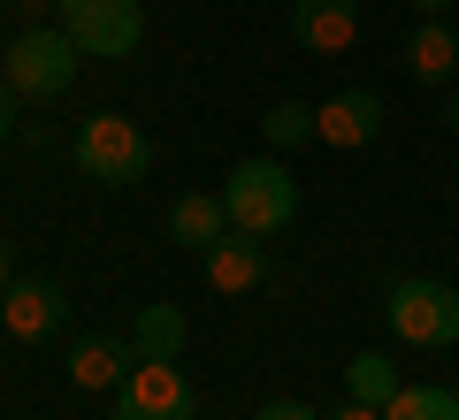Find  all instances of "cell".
<instances>
[{
	"mask_svg": "<svg viewBox=\"0 0 459 420\" xmlns=\"http://www.w3.org/2000/svg\"><path fill=\"white\" fill-rule=\"evenodd\" d=\"M0 77H8L16 99H62L77 84V39L62 23H23L0 54Z\"/></svg>",
	"mask_w": 459,
	"mask_h": 420,
	"instance_id": "cell-1",
	"label": "cell"
},
{
	"mask_svg": "<svg viewBox=\"0 0 459 420\" xmlns=\"http://www.w3.org/2000/svg\"><path fill=\"white\" fill-rule=\"evenodd\" d=\"M383 321H391L398 344L444 352V344H459V291L437 283V275H398L391 291H383Z\"/></svg>",
	"mask_w": 459,
	"mask_h": 420,
	"instance_id": "cell-2",
	"label": "cell"
},
{
	"mask_svg": "<svg viewBox=\"0 0 459 420\" xmlns=\"http://www.w3.org/2000/svg\"><path fill=\"white\" fill-rule=\"evenodd\" d=\"M69 153H77V176L108 184V192H123V184H138L153 168V138L131 123V115H84Z\"/></svg>",
	"mask_w": 459,
	"mask_h": 420,
	"instance_id": "cell-3",
	"label": "cell"
},
{
	"mask_svg": "<svg viewBox=\"0 0 459 420\" xmlns=\"http://www.w3.org/2000/svg\"><path fill=\"white\" fill-rule=\"evenodd\" d=\"M222 207H230V229H246V237H276L291 229L299 214V184L283 161H238L222 184Z\"/></svg>",
	"mask_w": 459,
	"mask_h": 420,
	"instance_id": "cell-4",
	"label": "cell"
},
{
	"mask_svg": "<svg viewBox=\"0 0 459 420\" xmlns=\"http://www.w3.org/2000/svg\"><path fill=\"white\" fill-rule=\"evenodd\" d=\"M115 420H199V390L177 359H138L115 390Z\"/></svg>",
	"mask_w": 459,
	"mask_h": 420,
	"instance_id": "cell-5",
	"label": "cell"
},
{
	"mask_svg": "<svg viewBox=\"0 0 459 420\" xmlns=\"http://www.w3.org/2000/svg\"><path fill=\"white\" fill-rule=\"evenodd\" d=\"M62 31L77 39V54H92V62H123V54H138V39H146V8H138V0H62Z\"/></svg>",
	"mask_w": 459,
	"mask_h": 420,
	"instance_id": "cell-6",
	"label": "cell"
},
{
	"mask_svg": "<svg viewBox=\"0 0 459 420\" xmlns=\"http://www.w3.org/2000/svg\"><path fill=\"white\" fill-rule=\"evenodd\" d=\"M383 138V99L368 92V84H352V92L322 99L314 107V146H337V153H360Z\"/></svg>",
	"mask_w": 459,
	"mask_h": 420,
	"instance_id": "cell-7",
	"label": "cell"
},
{
	"mask_svg": "<svg viewBox=\"0 0 459 420\" xmlns=\"http://www.w3.org/2000/svg\"><path fill=\"white\" fill-rule=\"evenodd\" d=\"M62 313H69V298H62V283H47V275H16V283L0 291V329H8L16 344L54 337Z\"/></svg>",
	"mask_w": 459,
	"mask_h": 420,
	"instance_id": "cell-8",
	"label": "cell"
},
{
	"mask_svg": "<svg viewBox=\"0 0 459 420\" xmlns=\"http://www.w3.org/2000/svg\"><path fill=\"white\" fill-rule=\"evenodd\" d=\"M199 268H207V283H214L222 298H246V291H261V283H268V244L246 237V229H230L222 244L199 253Z\"/></svg>",
	"mask_w": 459,
	"mask_h": 420,
	"instance_id": "cell-9",
	"label": "cell"
},
{
	"mask_svg": "<svg viewBox=\"0 0 459 420\" xmlns=\"http://www.w3.org/2000/svg\"><path fill=\"white\" fill-rule=\"evenodd\" d=\"M291 39L307 54H344L360 39V0H291Z\"/></svg>",
	"mask_w": 459,
	"mask_h": 420,
	"instance_id": "cell-10",
	"label": "cell"
},
{
	"mask_svg": "<svg viewBox=\"0 0 459 420\" xmlns=\"http://www.w3.org/2000/svg\"><path fill=\"white\" fill-rule=\"evenodd\" d=\"M131 367H138V344L108 337V329H92V337L69 344V382H77V390H123Z\"/></svg>",
	"mask_w": 459,
	"mask_h": 420,
	"instance_id": "cell-11",
	"label": "cell"
},
{
	"mask_svg": "<svg viewBox=\"0 0 459 420\" xmlns=\"http://www.w3.org/2000/svg\"><path fill=\"white\" fill-rule=\"evenodd\" d=\"M406 69H413V84H429V92H444V84L459 77V39H452V16H421V31L406 39Z\"/></svg>",
	"mask_w": 459,
	"mask_h": 420,
	"instance_id": "cell-12",
	"label": "cell"
},
{
	"mask_svg": "<svg viewBox=\"0 0 459 420\" xmlns=\"http://www.w3.org/2000/svg\"><path fill=\"white\" fill-rule=\"evenodd\" d=\"M169 237H177L184 253H207V244H222V237H230V207H222V192H184L177 207H169Z\"/></svg>",
	"mask_w": 459,
	"mask_h": 420,
	"instance_id": "cell-13",
	"label": "cell"
},
{
	"mask_svg": "<svg viewBox=\"0 0 459 420\" xmlns=\"http://www.w3.org/2000/svg\"><path fill=\"white\" fill-rule=\"evenodd\" d=\"M344 390H352L360 405H376V413H383V405H391L406 382H398V359H391V352H360L352 367H344Z\"/></svg>",
	"mask_w": 459,
	"mask_h": 420,
	"instance_id": "cell-14",
	"label": "cell"
},
{
	"mask_svg": "<svg viewBox=\"0 0 459 420\" xmlns=\"http://www.w3.org/2000/svg\"><path fill=\"white\" fill-rule=\"evenodd\" d=\"M138 359H177L184 352V306H161V298H153V306H138Z\"/></svg>",
	"mask_w": 459,
	"mask_h": 420,
	"instance_id": "cell-15",
	"label": "cell"
},
{
	"mask_svg": "<svg viewBox=\"0 0 459 420\" xmlns=\"http://www.w3.org/2000/svg\"><path fill=\"white\" fill-rule=\"evenodd\" d=\"M383 420H459V390H444V382H406L391 405H383Z\"/></svg>",
	"mask_w": 459,
	"mask_h": 420,
	"instance_id": "cell-16",
	"label": "cell"
},
{
	"mask_svg": "<svg viewBox=\"0 0 459 420\" xmlns=\"http://www.w3.org/2000/svg\"><path fill=\"white\" fill-rule=\"evenodd\" d=\"M261 138H268V146H283V153L314 146V107H307V99H276V107L261 115Z\"/></svg>",
	"mask_w": 459,
	"mask_h": 420,
	"instance_id": "cell-17",
	"label": "cell"
},
{
	"mask_svg": "<svg viewBox=\"0 0 459 420\" xmlns=\"http://www.w3.org/2000/svg\"><path fill=\"white\" fill-rule=\"evenodd\" d=\"M16 138V92H8V77H0V146Z\"/></svg>",
	"mask_w": 459,
	"mask_h": 420,
	"instance_id": "cell-18",
	"label": "cell"
},
{
	"mask_svg": "<svg viewBox=\"0 0 459 420\" xmlns=\"http://www.w3.org/2000/svg\"><path fill=\"white\" fill-rule=\"evenodd\" d=\"M253 420H322V413H307V405H291V398H283V405H261Z\"/></svg>",
	"mask_w": 459,
	"mask_h": 420,
	"instance_id": "cell-19",
	"label": "cell"
},
{
	"mask_svg": "<svg viewBox=\"0 0 459 420\" xmlns=\"http://www.w3.org/2000/svg\"><path fill=\"white\" fill-rule=\"evenodd\" d=\"M406 8H413V16H452L459 0H406Z\"/></svg>",
	"mask_w": 459,
	"mask_h": 420,
	"instance_id": "cell-20",
	"label": "cell"
},
{
	"mask_svg": "<svg viewBox=\"0 0 459 420\" xmlns=\"http://www.w3.org/2000/svg\"><path fill=\"white\" fill-rule=\"evenodd\" d=\"M47 8H62V0H16V16H23V23H39Z\"/></svg>",
	"mask_w": 459,
	"mask_h": 420,
	"instance_id": "cell-21",
	"label": "cell"
},
{
	"mask_svg": "<svg viewBox=\"0 0 459 420\" xmlns=\"http://www.w3.org/2000/svg\"><path fill=\"white\" fill-rule=\"evenodd\" d=\"M329 420H383V413H376V405H360V398H352L344 413H329Z\"/></svg>",
	"mask_w": 459,
	"mask_h": 420,
	"instance_id": "cell-22",
	"label": "cell"
},
{
	"mask_svg": "<svg viewBox=\"0 0 459 420\" xmlns=\"http://www.w3.org/2000/svg\"><path fill=\"white\" fill-rule=\"evenodd\" d=\"M8 283H16V275H8V237H0V291H8Z\"/></svg>",
	"mask_w": 459,
	"mask_h": 420,
	"instance_id": "cell-23",
	"label": "cell"
},
{
	"mask_svg": "<svg viewBox=\"0 0 459 420\" xmlns=\"http://www.w3.org/2000/svg\"><path fill=\"white\" fill-rule=\"evenodd\" d=\"M444 123H452V130H459V92H452V99H444Z\"/></svg>",
	"mask_w": 459,
	"mask_h": 420,
	"instance_id": "cell-24",
	"label": "cell"
}]
</instances>
